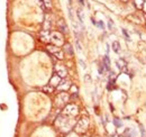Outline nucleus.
<instances>
[{
  "label": "nucleus",
  "mask_w": 146,
  "mask_h": 137,
  "mask_svg": "<svg viewBox=\"0 0 146 137\" xmlns=\"http://www.w3.org/2000/svg\"><path fill=\"white\" fill-rule=\"evenodd\" d=\"M51 42L54 44L55 46H61V45L64 43L62 34L58 33V32H53V33H51Z\"/></svg>",
  "instance_id": "4"
},
{
  "label": "nucleus",
  "mask_w": 146,
  "mask_h": 137,
  "mask_svg": "<svg viewBox=\"0 0 146 137\" xmlns=\"http://www.w3.org/2000/svg\"><path fill=\"white\" fill-rule=\"evenodd\" d=\"M109 28L112 29V20H111V19H109Z\"/></svg>",
  "instance_id": "24"
},
{
  "label": "nucleus",
  "mask_w": 146,
  "mask_h": 137,
  "mask_svg": "<svg viewBox=\"0 0 146 137\" xmlns=\"http://www.w3.org/2000/svg\"><path fill=\"white\" fill-rule=\"evenodd\" d=\"M66 137H79V134H76L75 132H73V133H70Z\"/></svg>",
  "instance_id": "20"
},
{
  "label": "nucleus",
  "mask_w": 146,
  "mask_h": 137,
  "mask_svg": "<svg viewBox=\"0 0 146 137\" xmlns=\"http://www.w3.org/2000/svg\"><path fill=\"white\" fill-rule=\"evenodd\" d=\"M135 3H136V7L141 9V8H143V7H144L145 0H135Z\"/></svg>",
  "instance_id": "16"
},
{
  "label": "nucleus",
  "mask_w": 146,
  "mask_h": 137,
  "mask_svg": "<svg viewBox=\"0 0 146 137\" xmlns=\"http://www.w3.org/2000/svg\"><path fill=\"white\" fill-rule=\"evenodd\" d=\"M40 38H42L43 42H50L51 41V33L48 31H42Z\"/></svg>",
  "instance_id": "9"
},
{
  "label": "nucleus",
  "mask_w": 146,
  "mask_h": 137,
  "mask_svg": "<svg viewBox=\"0 0 146 137\" xmlns=\"http://www.w3.org/2000/svg\"><path fill=\"white\" fill-rule=\"evenodd\" d=\"M61 81H62V80H61V76H60V75H57V74H54V75L52 76L51 81H50V86H53V88H54V86L57 88V86L61 83Z\"/></svg>",
  "instance_id": "8"
},
{
  "label": "nucleus",
  "mask_w": 146,
  "mask_h": 137,
  "mask_svg": "<svg viewBox=\"0 0 146 137\" xmlns=\"http://www.w3.org/2000/svg\"><path fill=\"white\" fill-rule=\"evenodd\" d=\"M70 86H71L70 81H68V80H62L61 83L57 86V89L61 90V91H66V90L70 89Z\"/></svg>",
  "instance_id": "7"
},
{
  "label": "nucleus",
  "mask_w": 146,
  "mask_h": 137,
  "mask_svg": "<svg viewBox=\"0 0 146 137\" xmlns=\"http://www.w3.org/2000/svg\"><path fill=\"white\" fill-rule=\"evenodd\" d=\"M72 118L73 117H68L65 115H61L60 117H57V119L55 121V125L62 132H69L74 125V121Z\"/></svg>",
  "instance_id": "1"
},
{
  "label": "nucleus",
  "mask_w": 146,
  "mask_h": 137,
  "mask_svg": "<svg viewBox=\"0 0 146 137\" xmlns=\"http://www.w3.org/2000/svg\"><path fill=\"white\" fill-rule=\"evenodd\" d=\"M55 71H56V74L60 75L61 78L66 76V68H64V65H61V64L56 65V67H55Z\"/></svg>",
  "instance_id": "6"
},
{
  "label": "nucleus",
  "mask_w": 146,
  "mask_h": 137,
  "mask_svg": "<svg viewBox=\"0 0 146 137\" xmlns=\"http://www.w3.org/2000/svg\"><path fill=\"white\" fill-rule=\"evenodd\" d=\"M76 47H78V50H79V51H82V47H81V44H80V42H79V41H76Z\"/></svg>",
  "instance_id": "21"
},
{
  "label": "nucleus",
  "mask_w": 146,
  "mask_h": 137,
  "mask_svg": "<svg viewBox=\"0 0 146 137\" xmlns=\"http://www.w3.org/2000/svg\"><path fill=\"white\" fill-rule=\"evenodd\" d=\"M44 91H46V92H50V93H51V92H52V91H53V86H45V88H44Z\"/></svg>",
  "instance_id": "18"
},
{
  "label": "nucleus",
  "mask_w": 146,
  "mask_h": 137,
  "mask_svg": "<svg viewBox=\"0 0 146 137\" xmlns=\"http://www.w3.org/2000/svg\"><path fill=\"white\" fill-rule=\"evenodd\" d=\"M45 2H46V6H47L48 8H51V1H50V0H45Z\"/></svg>",
  "instance_id": "23"
},
{
  "label": "nucleus",
  "mask_w": 146,
  "mask_h": 137,
  "mask_svg": "<svg viewBox=\"0 0 146 137\" xmlns=\"http://www.w3.org/2000/svg\"><path fill=\"white\" fill-rule=\"evenodd\" d=\"M58 26H60V28H61V31H62V32H64V33H66V32H68V26L65 25V23H64L63 20H61V21L58 23Z\"/></svg>",
  "instance_id": "12"
},
{
  "label": "nucleus",
  "mask_w": 146,
  "mask_h": 137,
  "mask_svg": "<svg viewBox=\"0 0 146 137\" xmlns=\"http://www.w3.org/2000/svg\"><path fill=\"white\" fill-rule=\"evenodd\" d=\"M113 124H115L117 127H120V126H121V122L119 121V119H117V118H115V119H113Z\"/></svg>",
  "instance_id": "19"
},
{
  "label": "nucleus",
  "mask_w": 146,
  "mask_h": 137,
  "mask_svg": "<svg viewBox=\"0 0 146 137\" xmlns=\"http://www.w3.org/2000/svg\"><path fill=\"white\" fill-rule=\"evenodd\" d=\"M124 136L125 137H135L136 136V133H135L134 130H131L130 128H127V129L125 130V133H124Z\"/></svg>",
  "instance_id": "11"
},
{
  "label": "nucleus",
  "mask_w": 146,
  "mask_h": 137,
  "mask_svg": "<svg viewBox=\"0 0 146 137\" xmlns=\"http://www.w3.org/2000/svg\"><path fill=\"white\" fill-rule=\"evenodd\" d=\"M76 15H78V17H79V20H80V23H81V24H83V21H84V16H83V13H82V10H81V9H78V11H76Z\"/></svg>",
  "instance_id": "13"
},
{
  "label": "nucleus",
  "mask_w": 146,
  "mask_h": 137,
  "mask_svg": "<svg viewBox=\"0 0 146 137\" xmlns=\"http://www.w3.org/2000/svg\"><path fill=\"white\" fill-rule=\"evenodd\" d=\"M144 9H145V11H146V1H145V3H144Z\"/></svg>",
  "instance_id": "25"
},
{
  "label": "nucleus",
  "mask_w": 146,
  "mask_h": 137,
  "mask_svg": "<svg viewBox=\"0 0 146 137\" xmlns=\"http://www.w3.org/2000/svg\"><path fill=\"white\" fill-rule=\"evenodd\" d=\"M104 65L106 67L107 70H110V61L108 56H105V59H104Z\"/></svg>",
  "instance_id": "15"
},
{
  "label": "nucleus",
  "mask_w": 146,
  "mask_h": 137,
  "mask_svg": "<svg viewBox=\"0 0 146 137\" xmlns=\"http://www.w3.org/2000/svg\"><path fill=\"white\" fill-rule=\"evenodd\" d=\"M111 47H112V51L115 52V53H119L120 52V44L118 42H113L111 44Z\"/></svg>",
  "instance_id": "10"
},
{
  "label": "nucleus",
  "mask_w": 146,
  "mask_h": 137,
  "mask_svg": "<svg viewBox=\"0 0 146 137\" xmlns=\"http://www.w3.org/2000/svg\"><path fill=\"white\" fill-rule=\"evenodd\" d=\"M88 126H89V120H88V118H84L83 117V118H81V119L75 124L74 132L76 134H83L88 129Z\"/></svg>",
  "instance_id": "2"
},
{
  "label": "nucleus",
  "mask_w": 146,
  "mask_h": 137,
  "mask_svg": "<svg viewBox=\"0 0 146 137\" xmlns=\"http://www.w3.org/2000/svg\"><path fill=\"white\" fill-rule=\"evenodd\" d=\"M78 112H79V109L75 104H68L63 109V115H65L68 117H75L78 115Z\"/></svg>",
  "instance_id": "3"
},
{
  "label": "nucleus",
  "mask_w": 146,
  "mask_h": 137,
  "mask_svg": "<svg viewBox=\"0 0 146 137\" xmlns=\"http://www.w3.org/2000/svg\"><path fill=\"white\" fill-rule=\"evenodd\" d=\"M47 50L51 52L52 54H55V53H57L58 51H61V50H60L57 46H53V45H50V46L47 47Z\"/></svg>",
  "instance_id": "14"
},
{
  "label": "nucleus",
  "mask_w": 146,
  "mask_h": 137,
  "mask_svg": "<svg viewBox=\"0 0 146 137\" xmlns=\"http://www.w3.org/2000/svg\"><path fill=\"white\" fill-rule=\"evenodd\" d=\"M68 100H69L68 93L62 92V93H60V94L56 97V104H57V106H63V104H65V103L68 102Z\"/></svg>",
  "instance_id": "5"
},
{
  "label": "nucleus",
  "mask_w": 146,
  "mask_h": 137,
  "mask_svg": "<svg viewBox=\"0 0 146 137\" xmlns=\"http://www.w3.org/2000/svg\"><path fill=\"white\" fill-rule=\"evenodd\" d=\"M123 34L125 35V37H126V39H129V36H128L127 32H126V31H125V29H123Z\"/></svg>",
  "instance_id": "22"
},
{
  "label": "nucleus",
  "mask_w": 146,
  "mask_h": 137,
  "mask_svg": "<svg viewBox=\"0 0 146 137\" xmlns=\"http://www.w3.org/2000/svg\"><path fill=\"white\" fill-rule=\"evenodd\" d=\"M65 52H68L70 55H72L73 54L72 47H71V45H70V44H66V45H65Z\"/></svg>",
  "instance_id": "17"
}]
</instances>
